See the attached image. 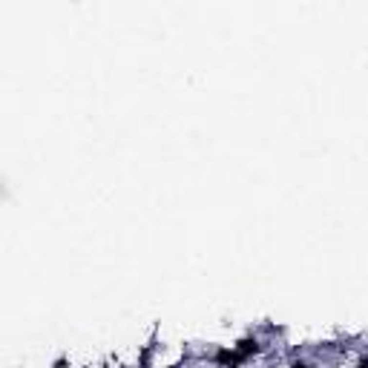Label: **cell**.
<instances>
[]
</instances>
